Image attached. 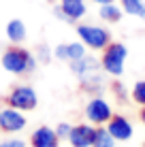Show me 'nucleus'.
<instances>
[{"label":"nucleus","mask_w":145,"mask_h":147,"mask_svg":"<svg viewBox=\"0 0 145 147\" xmlns=\"http://www.w3.org/2000/svg\"><path fill=\"white\" fill-rule=\"evenodd\" d=\"M32 145L34 147H56L58 145V134L51 128L43 126V128H38L32 134Z\"/></svg>","instance_id":"9d476101"},{"label":"nucleus","mask_w":145,"mask_h":147,"mask_svg":"<svg viewBox=\"0 0 145 147\" xmlns=\"http://www.w3.org/2000/svg\"><path fill=\"white\" fill-rule=\"evenodd\" d=\"M141 117H143V121H145V109H143V113H141Z\"/></svg>","instance_id":"aec40b11"},{"label":"nucleus","mask_w":145,"mask_h":147,"mask_svg":"<svg viewBox=\"0 0 145 147\" xmlns=\"http://www.w3.org/2000/svg\"><path fill=\"white\" fill-rule=\"evenodd\" d=\"M94 2H98V4H111L113 0H94Z\"/></svg>","instance_id":"6ab92c4d"},{"label":"nucleus","mask_w":145,"mask_h":147,"mask_svg":"<svg viewBox=\"0 0 145 147\" xmlns=\"http://www.w3.org/2000/svg\"><path fill=\"white\" fill-rule=\"evenodd\" d=\"M86 113H88V117L92 121H96V124H103V121L111 119V107H109L103 98H94L92 102L88 105Z\"/></svg>","instance_id":"0eeeda50"},{"label":"nucleus","mask_w":145,"mask_h":147,"mask_svg":"<svg viewBox=\"0 0 145 147\" xmlns=\"http://www.w3.org/2000/svg\"><path fill=\"white\" fill-rule=\"evenodd\" d=\"M2 66L9 70V73H30V70L34 68V58L30 55L28 51H24V49H9V51H4L2 55Z\"/></svg>","instance_id":"f257e3e1"},{"label":"nucleus","mask_w":145,"mask_h":147,"mask_svg":"<svg viewBox=\"0 0 145 147\" xmlns=\"http://www.w3.org/2000/svg\"><path fill=\"white\" fill-rule=\"evenodd\" d=\"M83 13H86L83 0H62V4L58 9V15L66 22H75V19L83 17Z\"/></svg>","instance_id":"423d86ee"},{"label":"nucleus","mask_w":145,"mask_h":147,"mask_svg":"<svg viewBox=\"0 0 145 147\" xmlns=\"http://www.w3.org/2000/svg\"><path fill=\"white\" fill-rule=\"evenodd\" d=\"M83 45L79 43H68V45H60V47H56V55L60 60H71V62H75V60H81L83 58Z\"/></svg>","instance_id":"9b49d317"},{"label":"nucleus","mask_w":145,"mask_h":147,"mask_svg":"<svg viewBox=\"0 0 145 147\" xmlns=\"http://www.w3.org/2000/svg\"><path fill=\"white\" fill-rule=\"evenodd\" d=\"M49 2H53V0H49Z\"/></svg>","instance_id":"412c9836"},{"label":"nucleus","mask_w":145,"mask_h":147,"mask_svg":"<svg viewBox=\"0 0 145 147\" xmlns=\"http://www.w3.org/2000/svg\"><path fill=\"white\" fill-rule=\"evenodd\" d=\"M126 47L122 43H113L107 47L105 51V58H103V68L111 75H122L124 70V60H126Z\"/></svg>","instance_id":"f03ea898"},{"label":"nucleus","mask_w":145,"mask_h":147,"mask_svg":"<svg viewBox=\"0 0 145 147\" xmlns=\"http://www.w3.org/2000/svg\"><path fill=\"white\" fill-rule=\"evenodd\" d=\"M94 147H113V136L105 130H98L96 139H94Z\"/></svg>","instance_id":"2eb2a0df"},{"label":"nucleus","mask_w":145,"mask_h":147,"mask_svg":"<svg viewBox=\"0 0 145 147\" xmlns=\"http://www.w3.org/2000/svg\"><path fill=\"white\" fill-rule=\"evenodd\" d=\"M0 147H26V143L24 141H4V143H0Z\"/></svg>","instance_id":"f3484780"},{"label":"nucleus","mask_w":145,"mask_h":147,"mask_svg":"<svg viewBox=\"0 0 145 147\" xmlns=\"http://www.w3.org/2000/svg\"><path fill=\"white\" fill-rule=\"evenodd\" d=\"M122 7H124V11H126V13L145 19V4L141 2V0H122Z\"/></svg>","instance_id":"ddd939ff"},{"label":"nucleus","mask_w":145,"mask_h":147,"mask_svg":"<svg viewBox=\"0 0 145 147\" xmlns=\"http://www.w3.org/2000/svg\"><path fill=\"white\" fill-rule=\"evenodd\" d=\"M68 139H71L73 147H90V145H94L96 130L90 128V126H75V128H71Z\"/></svg>","instance_id":"39448f33"},{"label":"nucleus","mask_w":145,"mask_h":147,"mask_svg":"<svg viewBox=\"0 0 145 147\" xmlns=\"http://www.w3.org/2000/svg\"><path fill=\"white\" fill-rule=\"evenodd\" d=\"M119 9L117 7H113V4H103V9H100V17L103 19H107V22H117L119 19Z\"/></svg>","instance_id":"4468645a"},{"label":"nucleus","mask_w":145,"mask_h":147,"mask_svg":"<svg viewBox=\"0 0 145 147\" xmlns=\"http://www.w3.org/2000/svg\"><path fill=\"white\" fill-rule=\"evenodd\" d=\"M9 102L13 109H22V111H30L36 107V94L32 88H15L13 94L9 96Z\"/></svg>","instance_id":"20e7f679"},{"label":"nucleus","mask_w":145,"mask_h":147,"mask_svg":"<svg viewBox=\"0 0 145 147\" xmlns=\"http://www.w3.org/2000/svg\"><path fill=\"white\" fill-rule=\"evenodd\" d=\"M132 96H134V100H137L139 105H145V81H139V83L134 85Z\"/></svg>","instance_id":"dca6fc26"},{"label":"nucleus","mask_w":145,"mask_h":147,"mask_svg":"<svg viewBox=\"0 0 145 147\" xmlns=\"http://www.w3.org/2000/svg\"><path fill=\"white\" fill-rule=\"evenodd\" d=\"M0 126L9 132H15V130H22L26 126V117H22V113H17L13 109H4L0 113Z\"/></svg>","instance_id":"6e6552de"},{"label":"nucleus","mask_w":145,"mask_h":147,"mask_svg":"<svg viewBox=\"0 0 145 147\" xmlns=\"http://www.w3.org/2000/svg\"><path fill=\"white\" fill-rule=\"evenodd\" d=\"M77 32H79V36L83 38V43H88L90 47H94V49H103V47H107V43H109V32L103 30V28H98V26H79Z\"/></svg>","instance_id":"7ed1b4c3"},{"label":"nucleus","mask_w":145,"mask_h":147,"mask_svg":"<svg viewBox=\"0 0 145 147\" xmlns=\"http://www.w3.org/2000/svg\"><path fill=\"white\" fill-rule=\"evenodd\" d=\"M56 134H58V136H68V134H71V126H66V124H60Z\"/></svg>","instance_id":"a211bd4d"},{"label":"nucleus","mask_w":145,"mask_h":147,"mask_svg":"<svg viewBox=\"0 0 145 147\" xmlns=\"http://www.w3.org/2000/svg\"><path fill=\"white\" fill-rule=\"evenodd\" d=\"M109 134L113 139H119V141H128L132 136V126L128 119L124 117H113L109 121Z\"/></svg>","instance_id":"1a4fd4ad"},{"label":"nucleus","mask_w":145,"mask_h":147,"mask_svg":"<svg viewBox=\"0 0 145 147\" xmlns=\"http://www.w3.org/2000/svg\"><path fill=\"white\" fill-rule=\"evenodd\" d=\"M7 36L13 40V43H22L24 38H26V26H24L22 19H13V22H9L7 26Z\"/></svg>","instance_id":"f8f14e48"}]
</instances>
